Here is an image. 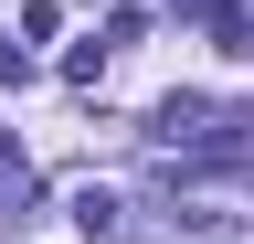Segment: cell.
Segmentation results:
<instances>
[{"label":"cell","instance_id":"obj_2","mask_svg":"<svg viewBox=\"0 0 254 244\" xmlns=\"http://www.w3.org/2000/svg\"><path fill=\"white\" fill-rule=\"evenodd\" d=\"M201 21H212V43H222V53H254V21H244V11H222V0H201Z\"/></svg>","mask_w":254,"mask_h":244},{"label":"cell","instance_id":"obj_1","mask_svg":"<svg viewBox=\"0 0 254 244\" xmlns=\"http://www.w3.org/2000/svg\"><path fill=\"white\" fill-rule=\"evenodd\" d=\"M74 234H85V244H127V202L85 180V191H74Z\"/></svg>","mask_w":254,"mask_h":244},{"label":"cell","instance_id":"obj_3","mask_svg":"<svg viewBox=\"0 0 254 244\" xmlns=\"http://www.w3.org/2000/svg\"><path fill=\"white\" fill-rule=\"evenodd\" d=\"M0 85H32V53L21 43H0Z\"/></svg>","mask_w":254,"mask_h":244}]
</instances>
